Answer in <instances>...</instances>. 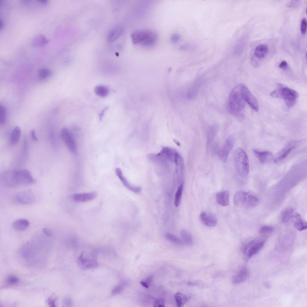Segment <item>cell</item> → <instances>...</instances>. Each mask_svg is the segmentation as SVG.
I'll return each mask as SVG.
<instances>
[{
	"label": "cell",
	"instance_id": "obj_1",
	"mask_svg": "<svg viewBox=\"0 0 307 307\" xmlns=\"http://www.w3.org/2000/svg\"><path fill=\"white\" fill-rule=\"evenodd\" d=\"M245 106V102L241 96L239 85L230 92L227 103L228 109L231 114L241 117H243Z\"/></svg>",
	"mask_w": 307,
	"mask_h": 307
},
{
	"label": "cell",
	"instance_id": "obj_2",
	"mask_svg": "<svg viewBox=\"0 0 307 307\" xmlns=\"http://www.w3.org/2000/svg\"><path fill=\"white\" fill-rule=\"evenodd\" d=\"M277 86L278 88L272 91L270 96L273 97L284 99L288 107L293 106L299 96L298 93L283 84L278 83Z\"/></svg>",
	"mask_w": 307,
	"mask_h": 307
},
{
	"label": "cell",
	"instance_id": "obj_3",
	"mask_svg": "<svg viewBox=\"0 0 307 307\" xmlns=\"http://www.w3.org/2000/svg\"><path fill=\"white\" fill-rule=\"evenodd\" d=\"M234 160L236 171L241 177H245L249 172V164L247 156L242 148L236 149L234 153Z\"/></svg>",
	"mask_w": 307,
	"mask_h": 307
},
{
	"label": "cell",
	"instance_id": "obj_4",
	"mask_svg": "<svg viewBox=\"0 0 307 307\" xmlns=\"http://www.w3.org/2000/svg\"><path fill=\"white\" fill-rule=\"evenodd\" d=\"M131 39L135 44H140L145 46H151L157 40V34L155 32L148 30H141L135 31L131 35Z\"/></svg>",
	"mask_w": 307,
	"mask_h": 307
},
{
	"label": "cell",
	"instance_id": "obj_5",
	"mask_svg": "<svg viewBox=\"0 0 307 307\" xmlns=\"http://www.w3.org/2000/svg\"><path fill=\"white\" fill-rule=\"evenodd\" d=\"M265 240L264 239H256L251 240L244 246L243 254L244 259L249 261L264 246Z\"/></svg>",
	"mask_w": 307,
	"mask_h": 307
},
{
	"label": "cell",
	"instance_id": "obj_6",
	"mask_svg": "<svg viewBox=\"0 0 307 307\" xmlns=\"http://www.w3.org/2000/svg\"><path fill=\"white\" fill-rule=\"evenodd\" d=\"M77 264L80 268L87 269L95 268L98 265L97 261L93 255L87 252H82L78 257Z\"/></svg>",
	"mask_w": 307,
	"mask_h": 307
},
{
	"label": "cell",
	"instance_id": "obj_7",
	"mask_svg": "<svg viewBox=\"0 0 307 307\" xmlns=\"http://www.w3.org/2000/svg\"><path fill=\"white\" fill-rule=\"evenodd\" d=\"M240 85V89L241 96L245 101L256 112L258 111V102L248 88L243 84Z\"/></svg>",
	"mask_w": 307,
	"mask_h": 307
},
{
	"label": "cell",
	"instance_id": "obj_8",
	"mask_svg": "<svg viewBox=\"0 0 307 307\" xmlns=\"http://www.w3.org/2000/svg\"><path fill=\"white\" fill-rule=\"evenodd\" d=\"M16 170H6L0 174V183L6 187H12L18 186L16 180Z\"/></svg>",
	"mask_w": 307,
	"mask_h": 307
},
{
	"label": "cell",
	"instance_id": "obj_9",
	"mask_svg": "<svg viewBox=\"0 0 307 307\" xmlns=\"http://www.w3.org/2000/svg\"><path fill=\"white\" fill-rule=\"evenodd\" d=\"M61 136L69 151L73 154L76 153V144L70 130L66 128H62L61 131Z\"/></svg>",
	"mask_w": 307,
	"mask_h": 307
},
{
	"label": "cell",
	"instance_id": "obj_10",
	"mask_svg": "<svg viewBox=\"0 0 307 307\" xmlns=\"http://www.w3.org/2000/svg\"><path fill=\"white\" fill-rule=\"evenodd\" d=\"M15 176L18 186L30 184L35 182L31 172L26 169L16 170Z\"/></svg>",
	"mask_w": 307,
	"mask_h": 307
},
{
	"label": "cell",
	"instance_id": "obj_11",
	"mask_svg": "<svg viewBox=\"0 0 307 307\" xmlns=\"http://www.w3.org/2000/svg\"><path fill=\"white\" fill-rule=\"evenodd\" d=\"M234 145V138L231 136L229 137L226 139L223 146L218 151V156L221 160L224 162H226Z\"/></svg>",
	"mask_w": 307,
	"mask_h": 307
},
{
	"label": "cell",
	"instance_id": "obj_12",
	"mask_svg": "<svg viewBox=\"0 0 307 307\" xmlns=\"http://www.w3.org/2000/svg\"><path fill=\"white\" fill-rule=\"evenodd\" d=\"M16 200L20 203L28 204L33 203L35 198L32 192L30 190L19 192L15 196Z\"/></svg>",
	"mask_w": 307,
	"mask_h": 307
},
{
	"label": "cell",
	"instance_id": "obj_13",
	"mask_svg": "<svg viewBox=\"0 0 307 307\" xmlns=\"http://www.w3.org/2000/svg\"><path fill=\"white\" fill-rule=\"evenodd\" d=\"M97 196L95 192L77 193L73 195L72 199L73 201L77 202L88 201L94 199Z\"/></svg>",
	"mask_w": 307,
	"mask_h": 307
},
{
	"label": "cell",
	"instance_id": "obj_14",
	"mask_svg": "<svg viewBox=\"0 0 307 307\" xmlns=\"http://www.w3.org/2000/svg\"><path fill=\"white\" fill-rule=\"evenodd\" d=\"M200 217L201 221L206 226L213 227L216 224V216L213 213L203 212L200 214Z\"/></svg>",
	"mask_w": 307,
	"mask_h": 307
},
{
	"label": "cell",
	"instance_id": "obj_15",
	"mask_svg": "<svg viewBox=\"0 0 307 307\" xmlns=\"http://www.w3.org/2000/svg\"><path fill=\"white\" fill-rule=\"evenodd\" d=\"M249 272L245 267L241 268L232 277V281L234 284H238L243 282L248 278Z\"/></svg>",
	"mask_w": 307,
	"mask_h": 307
},
{
	"label": "cell",
	"instance_id": "obj_16",
	"mask_svg": "<svg viewBox=\"0 0 307 307\" xmlns=\"http://www.w3.org/2000/svg\"><path fill=\"white\" fill-rule=\"evenodd\" d=\"M115 173L123 184L129 190L135 193H139L141 191L140 187L132 186L129 183L123 176L122 171L119 168L115 169Z\"/></svg>",
	"mask_w": 307,
	"mask_h": 307
},
{
	"label": "cell",
	"instance_id": "obj_17",
	"mask_svg": "<svg viewBox=\"0 0 307 307\" xmlns=\"http://www.w3.org/2000/svg\"><path fill=\"white\" fill-rule=\"evenodd\" d=\"M291 220L294 227L299 231H301L306 229L307 223L302 219L299 213H296L293 214Z\"/></svg>",
	"mask_w": 307,
	"mask_h": 307
},
{
	"label": "cell",
	"instance_id": "obj_18",
	"mask_svg": "<svg viewBox=\"0 0 307 307\" xmlns=\"http://www.w3.org/2000/svg\"><path fill=\"white\" fill-rule=\"evenodd\" d=\"M259 202V198L255 193L251 192H246L244 207H255L258 204Z\"/></svg>",
	"mask_w": 307,
	"mask_h": 307
},
{
	"label": "cell",
	"instance_id": "obj_19",
	"mask_svg": "<svg viewBox=\"0 0 307 307\" xmlns=\"http://www.w3.org/2000/svg\"><path fill=\"white\" fill-rule=\"evenodd\" d=\"M124 29V27L121 24L116 25L109 33L107 37L108 41L110 42H112L118 39L123 33Z\"/></svg>",
	"mask_w": 307,
	"mask_h": 307
},
{
	"label": "cell",
	"instance_id": "obj_20",
	"mask_svg": "<svg viewBox=\"0 0 307 307\" xmlns=\"http://www.w3.org/2000/svg\"><path fill=\"white\" fill-rule=\"evenodd\" d=\"M253 151L255 156L262 163L268 162L272 156V153L268 151H260L254 149Z\"/></svg>",
	"mask_w": 307,
	"mask_h": 307
},
{
	"label": "cell",
	"instance_id": "obj_21",
	"mask_svg": "<svg viewBox=\"0 0 307 307\" xmlns=\"http://www.w3.org/2000/svg\"><path fill=\"white\" fill-rule=\"evenodd\" d=\"M229 193L228 191H224L217 192L216 199L217 203L223 206H227L229 203Z\"/></svg>",
	"mask_w": 307,
	"mask_h": 307
},
{
	"label": "cell",
	"instance_id": "obj_22",
	"mask_svg": "<svg viewBox=\"0 0 307 307\" xmlns=\"http://www.w3.org/2000/svg\"><path fill=\"white\" fill-rule=\"evenodd\" d=\"M29 225L30 222L27 219H20L14 221L13 223L12 226L16 231H22L26 230Z\"/></svg>",
	"mask_w": 307,
	"mask_h": 307
},
{
	"label": "cell",
	"instance_id": "obj_23",
	"mask_svg": "<svg viewBox=\"0 0 307 307\" xmlns=\"http://www.w3.org/2000/svg\"><path fill=\"white\" fill-rule=\"evenodd\" d=\"M246 192L240 191L235 194L234 198V204L239 207H244Z\"/></svg>",
	"mask_w": 307,
	"mask_h": 307
},
{
	"label": "cell",
	"instance_id": "obj_24",
	"mask_svg": "<svg viewBox=\"0 0 307 307\" xmlns=\"http://www.w3.org/2000/svg\"><path fill=\"white\" fill-rule=\"evenodd\" d=\"M21 136V130L19 127H16L13 130L10 137V143L13 145L16 144L19 142Z\"/></svg>",
	"mask_w": 307,
	"mask_h": 307
},
{
	"label": "cell",
	"instance_id": "obj_25",
	"mask_svg": "<svg viewBox=\"0 0 307 307\" xmlns=\"http://www.w3.org/2000/svg\"><path fill=\"white\" fill-rule=\"evenodd\" d=\"M294 212V209L292 207H288L282 212L280 218L281 222L283 223L288 222L291 219Z\"/></svg>",
	"mask_w": 307,
	"mask_h": 307
},
{
	"label": "cell",
	"instance_id": "obj_26",
	"mask_svg": "<svg viewBox=\"0 0 307 307\" xmlns=\"http://www.w3.org/2000/svg\"><path fill=\"white\" fill-rule=\"evenodd\" d=\"M48 41V40L44 36L39 34L34 37L32 40V44L34 47H40L46 44Z\"/></svg>",
	"mask_w": 307,
	"mask_h": 307
},
{
	"label": "cell",
	"instance_id": "obj_27",
	"mask_svg": "<svg viewBox=\"0 0 307 307\" xmlns=\"http://www.w3.org/2000/svg\"><path fill=\"white\" fill-rule=\"evenodd\" d=\"M175 298L177 306L182 307L188 301L189 297L185 294L177 292L175 294Z\"/></svg>",
	"mask_w": 307,
	"mask_h": 307
},
{
	"label": "cell",
	"instance_id": "obj_28",
	"mask_svg": "<svg viewBox=\"0 0 307 307\" xmlns=\"http://www.w3.org/2000/svg\"><path fill=\"white\" fill-rule=\"evenodd\" d=\"M267 51L268 48L266 45H261L256 47L254 54L257 58L260 59L264 57Z\"/></svg>",
	"mask_w": 307,
	"mask_h": 307
},
{
	"label": "cell",
	"instance_id": "obj_29",
	"mask_svg": "<svg viewBox=\"0 0 307 307\" xmlns=\"http://www.w3.org/2000/svg\"><path fill=\"white\" fill-rule=\"evenodd\" d=\"M180 235L183 243L188 246H191L193 244L192 236L187 231L182 230L180 231Z\"/></svg>",
	"mask_w": 307,
	"mask_h": 307
},
{
	"label": "cell",
	"instance_id": "obj_30",
	"mask_svg": "<svg viewBox=\"0 0 307 307\" xmlns=\"http://www.w3.org/2000/svg\"><path fill=\"white\" fill-rule=\"evenodd\" d=\"M295 148V146H291L290 147L288 146L283 149L281 151L279 156L275 159V163H278L285 159Z\"/></svg>",
	"mask_w": 307,
	"mask_h": 307
},
{
	"label": "cell",
	"instance_id": "obj_31",
	"mask_svg": "<svg viewBox=\"0 0 307 307\" xmlns=\"http://www.w3.org/2000/svg\"><path fill=\"white\" fill-rule=\"evenodd\" d=\"M274 228L271 226L264 225L260 228L259 233L263 237H268L271 235L274 231Z\"/></svg>",
	"mask_w": 307,
	"mask_h": 307
},
{
	"label": "cell",
	"instance_id": "obj_32",
	"mask_svg": "<svg viewBox=\"0 0 307 307\" xmlns=\"http://www.w3.org/2000/svg\"><path fill=\"white\" fill-rule=\"evenodd\" d=\"M183 187V184L182 182L178 186L176 193L174 204L176 207H178L180 202Z\"/></svg>",
	"mask_w": 307,
	"mask_h": 307
},
{
	"label": "cell",
	"instance_id": "obj_33",
	"mask_svg": "<svg viewBox=\"0 0 307 307\" xmlns=\"http://www.w3.org/2000/svg\"><path fill=\"white\" fill-rule=\"evenodd\" d=\"M94 91L97 95L99 96L104 97L106 96L109 93L108 88L103 85L96 86L94 89Z\"/></svg>",
	"mask_w": 307,
	"mask_h": 307
},
{
	"label": "cell",
	"instance_id": "obj_34",
	"mask_svg": "<svg viewBox=\"0 0 307 307\" xmlns=\"http://www.w3.org/2000/svg\"><path fill=\"white\" fill-rule=\"evenodd\" d=\"M52 74V71L50 69L46 68L40 69L37 72L38 77L41 79L48 78Z\"/></svg>",
	"mask_w": 307,
	"mask_h": 307
},
{
	"label": "cell",
	"instance_id": "obj_35",
	"mask_svg": "<svg viewBox=\"0 0 307 307\" xmlns=\"http://www.w3.org/2000/svg\"><path fill=\"white\" fill-rule=\"evenodd\" d=\"M165 236L167 240L173 243L179 245H183V241L173 234L167 233L165 234Z\"/></svg>",
	"mask_w": 307,
	"mask_h": 307
},
{
	"label": "cell",
	"instance_id": "obj_36",
	"mask_svg": "<svg viewBox=\"0 0 307 307\" xmlns=\"http://www.w3.org/2000/svg\"><path fill=\"white\" fill-rule=\"evenodd\" d=\"M127 285L126 282H123L116 285L112 290V295H115L120 293L124 290Z\"/></svg>",
	"mask_w": 307,
	"mask_h": 307
},
{
	"label": "cell",
	"instance_id": "obj_37",
	"mask_svg": "<svg viewBox=\"0 0 307 307\" xmlns=\"http://www.w3.org/2000/svg\"><path fill=\"white\" fill-rule=\"evenodd\" d=\"M6 119V110L3 105H0V122L1 124H4Z\"/></svg>",
	"mask_w": 307,
	"mask_h": 307
},
{
	"label": "cell",
	"instance_id": "obj_38",
	"mask_svg": "<svg viewBox=\"0 0 307 307\" xmlns=\"http://www.w3.org/2000/svg\"><path fill=\"white\" fill-rule=\"evenodd\" d=\"M153 277V276L152 275L148 276L141 281L140 282V284L144 287L146 288H148L151 285Z\"/></svg>",
	"mask_w": 307,
	"mask_h": 307
},
{
	"label": "cell",
	"instance_id": "obj_39",
	"mask_svg": "<svg viewBox=\"0 0 307 307\" xmlns=\"http://www.w3.org/2000/svg\"><path fill=\"white\" fill-rule=\"evenodd\" d=\"M216 131V128L215 127L211 128L208 132L207 137V143L209 145L214 139Z\"/></svg>",
	"mask_w": 307,
	"mask_h": 307
},
{
	"label": "cell",
	"instance_id": "obj_40",
	"mask_svg": "<svg viewBox=\"0 0 307 307\" xmlns=\"http://www.w3.org/2000/svg\"><path fill=\"white\" fill-rule=\"evenodd\" d=\"M6 282L9 284L13 285L18 283L19 282V279L16 276L11 275L7 277Z\"/></svg>",
	"mask_w": 307,
	"mask_h": 307
},
{
	"label": "cell",
	"instance_id": "obj_41",
	"mask_svg": "<svg viewBox=\"0 0 307 307\" xmlns=\"http://www.w3.org/2000/svg\"><path fill=\"white\" fill-rule=\"evenodd\" d=\"M164 301L163 299L159 298L156 300L154 302L153 306L155 307H164Z\"/></svg>",
	"mask_w": 307,
	"mask_h": 307
},
{
	"label": "cell",
	"instance_id": "obj_42",
	"mask_svg": "<svg viewBox=\"0 0 307 307\" xmlns=\"http://www.w3.org/2000/svg\"><path fill=\"white\" fill-rule=\"evenodd\" d=\"M307 21L306 18H303L302 20L301 24L300 31L302 34H305L306 31L307 27Z\"/></svg>",
	"mask_w": 307,
	"mask_h": 307
},
{
	"label": "cell",
	"instance_id": "obj_43",
	"mask_svg": "<svg viewBox=\"0 0 307 307\" xmlns=\"http://www.w3.org/2000/svg\"><path fill=\"white\" fill-rule=\"evenodd\" d=\"M299 1H291L288 3V7L291 8H296L298 7L300 4Z\"/></svg>",
	"mask_w": 307,
	"mask_h": 307
},
{
	"label": "cell",
	"instance_id": "obj_44",
	"mask_svg": "<svg viewBox=\"0 0 307 307\" xmlns=\"http://www.w3.org/2000/svg\"><path fill=\"white\" fill-rule=\"evenodd\" d=\"M23 151L24 152L26 155L28 152V143L27 136L25 137L23 142Z\"/></svg>",
	"mask_w": 307,
	"mask_h": 307
},
{
	"label": "cell",
	"instance_id": "obj_45",
	"mask_svg": "<svg viewBox=\"0 0 307 307\" xmlns=\"http://www.w3.org/2000/svg\"><path fill=\"white\" fill-rule=\"evenodd\" d=\"M63 303L65 306H71L72 305V301L70 298L67 297L64 299Z\"/></svg>",
	"mask_w": 307,
	"mask_h": 307
},
{
	"label": "cell",
	"instance_id": "obj_46",
	"mask_svg": "<svg viewBox=\"0 0 307 307\" xmlns=\"http://www.w3.org/2000/svg\"><path fill=\"white\" fill-rule=\"evenodd\" d=\"M180 39L179 35L177 34H173L171 38V40L173 43H176Z\"/></svg>",
	"mask_w": 307,
	"mask_h": 307
},
{
	"label": "cell",
	"instance_id": "obj_47",
	"mask_svg": "<svg viewBox=\"0 0 307 307\" xmlns=\"http://www.w3.org/2000/svg\"><path fill=\"white\" fill-rule=\"evenodd\" d=\"M279 68L284 69H286L288 67V64L287 62L285 61H282L279 64Z\"/></svg>",
	"mask_w": 307,
	"mask_h": 307
},
{
	"label": "cell",
	"instance_id": "obj_48",
	"mask_svg": "<svg viewBox=\"0 0 307 307\" xmlns=\"http://www.w3.org/2000/svg\"><path fill=\"white\" fill-rule=\"evenodd\" d=\"M55 299L49 298L48 300V305L51 307H54L56 306Z\"/></svg>",
	"mask_w": 307,
	"mask_h": 307
},
{
	"label": "cell",
	"instance_id": "obj_49",
	"mask_svg": "<svg viewBox=\"0 0 307 307\" xmlns=\"http://www.w3.org/2000/svg\"><path fill=\"white\" fill-rule=\"evenodd\" d=\"M43 231L44 233L47 236H51L53 234L50 230L47 228H44L43 229Z\"/></svg>",
	"mask_w": 307,
	"mask_h": 307
},
{
	"label": "cell",
	"instance_id": "obj_50",
	"mask_svg": "<svg viewBox=\"0 0 307 307\" xmlns=\"http://www.w3.org/2000/svg\"><path fill=\"white\" fill-rule=\"evenodd\" d=\"M31 138L33 141H37L38 139L36 136L35 132L34 130H32L31 132Z\"/></svg>",
	"mask_w": 307,
	"mask_h": 307
},
{
	"label": "cell",
	"instance_id": "obj_51",
	"mask_svg": "<svg viewBox=\"0 0 307 307\" xmlns=\"http://www.w3.org/2000/svg\"><path fill=\"white\" fill-rule=\"evenodd\" d=\"M105 110H106V109H104L103 110V111L101 113H100V116H99L100 117V120H101L102 119V117H103V114H104V112L105 111Z\"/></svg>",
	"mask_w": 307,
	"mask_h": 307
},
{
	"label": "cell",
	"instance_id": "obj_52",
	"mask_svg": "<svg viewBox=\"0 0 307 307\" xmlns=\"http://www.w3.org/2000/svg\"><path fill=\"white\" fill-rule=\"evenodd\" d=\"M38 1H39L40 3L43 4H46L48 2V1L46 0H40Z\"/></svg>",
	"mask_w": 307,
	"mask_h": 307
},
{
	"label": "cell",
	"instance_id": "obj_53",
	"mask_svg": "<svg viewBox=\"0 0 307 307\" xmlns=\"http://www.w3.org/2000/svg\"><path fill=\"white\" fill-rule=\"evenodd\" d=\"M0 29L1 30L4 27L3 23V22L1 20H0Z\"/></svg>",
	"mask_w": 307,
	"mask_h": 307
},
{
	"label": "cell",
	"instance_id": "obj_54",
	"mask_svg": "<svg viewBox=\"0 0 307 307\" xmlns=\"http://www.w3.org/2000/svg\"><path fill=\"white\" fill-rule=\"evenodd\" d=\"M173 141L177 145H178V146H180V144L177 140L175 139H174L173 140Z\"/></svg>",
	"mask_w": 307,
	"mask_h": 307
}]
</instances>
